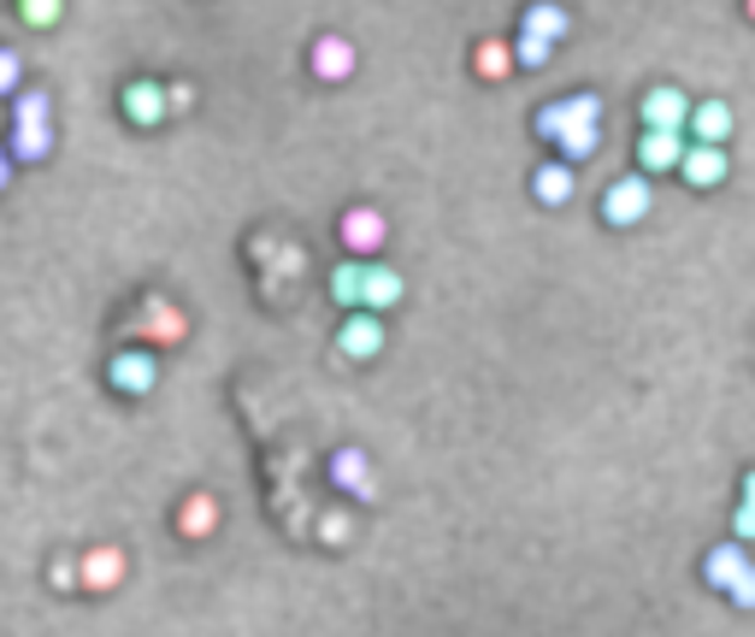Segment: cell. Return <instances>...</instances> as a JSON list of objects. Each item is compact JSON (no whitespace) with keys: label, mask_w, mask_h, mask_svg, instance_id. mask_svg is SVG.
<instances>
[{"label":"cell","mask_w":755,"mask_h":637,"mask_svg":"<svg viewBox=\"0 0 755 637\" xmlns=\"http://www.w3.org/2000/svg\"><path fill=\"white\" fill-rule=\"evenodd\" d=\"M649 207H656V190H649L644 171H632V178H614L602 190V225L626 230V225H644Z\"/></svg>","instance_id":"obj_1"},{"label":"cell","mask_w":755,"mask_h":637,"mask_svg":"<svg viewBox=\"0 0 755 637\" xmlns=\"http://www.w3.org/2000/svg\"><path fill=\"white\" fill-rule=\"evenodd\" d=\"M685 154H691L685 130H644V136H637V171H644V178H667V171H679V166H685Z\"/></svg>","instance_id":"obj_2"},{"label":"cell","mask_w":755,"mask_h":637,"mask_svg":"<svg viewBox=\"0 0 755 637\" xmlns=\"http://www.w3.org/2000/svg\"><path fill=\"white\" fill-rule=\"evenodd\" d=\"M384 242H390V219L378 207H348L343 213V249L355 260H372Z\"/></svg>","instance_id":"obj_3"},{"label":"cell","mask_w":755,"mask_h":637,"mask_svg":"<svg viewBox=\"0 0 755 637\" xmlns=\"http://www.w3.org/2000/svg\"><path fill=\"white\" fill-rule=\"evenodd\" d=\"M107 384L119 389V396H148V389L159 384V366L148 349H119L107 360Z\"/></svg>","instance_id":"obj_4"},{"label":"cell","mask_w":755,"mask_h":637,"mask_svg":"<svg viewBox=\"0 0 755 637\" xmlns=\"http://www.w3.org/2000/svg\"><path fill=\"white\" fill-rule=\"evenodd\" d=\"M337 349H343L348 360H378V354H384V318H378L372 308L348 313L343 330H337Z\"/></svg>","instance_id":"obj_5"},{"label":"cell","mask_w":755,"mask_h":637,"mask_svg":"<svg viewBox=\"0 0 755 637\" xmlns=\"http://www.w3.org/2000/svg\"><path fill=\"white\" fill-rule=\"evenodd\" d=\"M691 107L696 100H685L673 83H656L644 95V130H691Z\"/></svg>","instance_id":"obj_6"},{"label":"cell","mask_w":755,"mask_h":637,"mask_svg":"<svg viewBox=\"0 0 755 637\" xmlns=\"http://www.w3.org/2000/svg\"><path fill=\"white\" fill-rule=\"evenodd\" d=\"M119 107H124V119L136 124V130H148V124H159V119H171V100H166V89H159V83H148V77L124 83Z\"/></svg>","instance_id":"obj_7"},{"label":"cell","mask_w":755,"mask_h":637,"mask_svg":"<svg viewBox=\"0 0 755 637\" xmlns=\"http://www.w3.org/2000/svg\"><path fill=\"white\" fill-rule=\"evenodd\" d=\"M331 484L348 490L355 502H372V496H378V484H372V460H367V448H337V455H331Z\"/></svg>","instance_id":"obj_8"},{"label":"cell","mask_w":755,"mask_h":637,"mask_svg":"<svg viewBox=\"0 0 755 637\" xmlns=\"http://www.w3.org/2000/svg\"><path fill=\"white\" fill-rule=\"evenodd\" d=\"M726 171H732V159H726V148H708V142H691V154H685V166H679V178L691 183V190H720L726 183Z\"/></svg>","instance_id":"obj_9"},{"label":"cell","mask_w":755,"mask_h":637,"mask_svg":"<svg viewBox=\"0 0 755 637\" xmlns=\"http://www.w3.org/2000/svg\"><path fill=\"white\" fill-rule=\"evenodd\" d=\"M313 77L319 83L355 77V41H348V36H319L313 41Z\"/></svg>","instance_id":"obj_10"},{"label":"cell","mask_w":755,"mask_h":637,"mask_svg":"<svg viewBox=\"0 0 755 637\" xmlns=\"http://www.w3.org/2000/svg\"><path fill=\"white\" fill-rule=\"evenodd\" d=\"M531 195L543 201V207H566V201L578 195L573 159H549V166H537V171H531Z\"/></svg>","instance_id":"obj_11"},{"label":"cell","mask_w":755,"mask_h":637,"mask_svg":"<svg viewBox=\"0 0 755 637\" xmlns=\"http://www.w3.org/2000/svg\"><path fill=\"white\" fill-rule=\"evenodd\" d=\"M744 573H750V561H744V543H738V538L703 555V578H708V590H732Z\"/></svg>","instance_id":"obj_12"},{"label":"cell","mask_w":755,"mask_h":637,"mask_svg":"<svg viewBox=\"0 0 755 637\" xmlns=\"http://www.w3.org/2000/svg\"><path fill=\"white\" fill-rule=\"evenodd\" d=\"M726 136H732V107H726V100H696L691 107V142L726 148Z\"/></svg>","instance_id":"obj_13"},{"label":"cell","mask_w":755,"mask_h":637,"mask_svg":"<svg viewBox=\"0 0 755 637\" xmlns=\"http://www.w3.org/2000/svg\"><path fill=\"white\" fill-rule=\"evenodd\" d=\"M77 578H83V590H112L124 578V549H112V543L89 549V555H83V567H77Z\"/></svg>","instance_id":"obj_14"},{"label":"cell","mask_w":755,"mask_h":637,"mask_svg":"<svg viewBox=\"0 0 755 637\" xmlns=\"http://www.w3.org/2000/svg\"><path fill=\"white\" fill-rule=\"evenodd\" d=\"M402 296H408L402 272H396V266H384V260H367V308H372V313H390Z\"/></svg>","instance_id":"obj_15"},{"label":"cell","mask_w":755,"mask_h":637,"mask_svg":"<svg viewBox=\"0 0 755 637\" xmlns=\"http://www.w3.org/2000/svg\"><path fill=\"white\" fill-rule=\"evenodd\" d=\"M136 325H142V337H148V342H178L183 337V313L171 308V301H159V296L142 301Z\"/></svg>","instance_id":"obj_16"},{"label":"cell","mask_w":755,"mask_h":637,"mask_svg":"<svg viewBox=\"0 0 755 637\" xmlns=\"http://www.w3.org/2000/svg\"><path fill=\"white\" fill-rule=\"evenodd\" d=\"M178 531L183 538H213L219 531V502L207 496V490H195V496H183V508H178Z\"/></svg>","instance_id":"obj_17"},{"label":"cell","mask_w":755,"mask_h":637,"mask_svg":"<svg viewBox=\"0 0 755 637\" xmlns=\"http://www.w3.org/2000/svg\"><path fill=\"white\" fill-rule=\"evenodd\" d=\"M519 31H526V36H549V41H566L573 19H566V7H555V0H537V7L519 12Z\"/></svg>","instance_id":"obj_18"},{"label":"cell","mask_w":755,"mask_h":637,"mask_svg":"<svg viewBox=\"0 0 755 637\" xmlns=\"http://www.w3.org/2000/svg\"><path fill=\"white\" fill-rule=\"evenodd\" d=\"M331 296H337L348 313L367 308V260H348V266L331 272Z\"/></svg>","instance_id":"obj_19"},{"label":"cell","mask_w":755,"mask_h":637,"mask_svg":"<svg viewBox=\"0 0 755 637\" xmlns=\"http://www.w3.org/2000/svg\"><path fill=\"white\" fill-rule=\"evenodd\" d=\"M514 65H519V53L507 48V41H478V48H472V71H478L484 83H502Z\"/></svg>","instance_id":"obj_20"},{"label":"cell","mask_w":755,"mask_h":637,"mask_svg":"<svg viewBox=\"0 0 755 637\" xmlns=\"http://www.w3.org/2000/svg\"><path fill=\"white\" fill-rule=\"evenodd\" d=\"M53 148V124H12V159H41Z\"/></svg>","instance_id":"obj_21"},{"label":"cell","mask_w":755,"mask_h":637,"mask_svg":"<svg viewBox=\"0 0 755 637\" xmlns=\"http://www.w3.org/2000/svg\"><path fill=\"white\" fill-rule=\"evenodd\" d=\"M597 142H602V124H573V130H566V136L555 142V148H561V159H573V166H578V159L597 154Z\"/></svg>","instance_id":"obj_22"},{"label":"cell","mask_w":755,"mask_h":637,"mask_svg":"<svg viewBox=\"0 0 755 637\" xmlns=\"http://www.w3.org/2000/svg\"><path fill=\"white\" fill-rule=\"evenodd\" d=\"M514 53H519V65H526V71H543L549 60H555V41H549V36H526V31H519Z\"/></svg>","instance_id":"obj_23"},{"label":"cell","mask_w":755,"mask_h":637,"mask_svg":"<svg viewBox=\"0 0 755 637\" xmlns=\"http://www.w3.org/2000/svg\"><path fill=\"white\" fill-rule=\"evenodd\" d=\"M65 12V0H19V19L31 24V31H53Z\"/></svg>","instance_id":"obj_24"},{"label":"cell","mask_w":755,"mask_h":637,"mask_svg":"<svg viewBox=\"0 0 755 637\" xmlns=\"http://www.w3.org/2000/svg\"><path fill=\"white\" fill-rule=\"evenodd\" d=\"M12 124H53V100L48 95H12Z\"/></svg>","instance_id":"obj_25"},{"label":"cell","mask_w":755,"mask_h":637,"mask_svg":"<svg viewBox=\"0 0 755 637\" xmlns=\"http://www.w3.org/2000/svg\"><path fill=\"white\" fill-rule=\"evenodd\" d=\"M566 119H573V112H566V100H549V107L537 112V136H543V142H561Z\"/></svg>","instance_id":"obj_26"},{"label":"cell","mask_w":755,"mask_h":637,"mask_svg":"<svg viewBox=\"0 0 755 637\" xmlns=\"http://www.w3.org/2000/svg\"><path fill=\"white\" fill-rule=\"evenodd\" d=\"M732 538H738V543H750V538H755V502H738V514H732Z\"/></svg>","instance_id":"obj_27"},{"label":"cell","mask_w":755,"mask_h":637,"mask_svg":"<svg viewBox=\"0 0 755 637\" xmlns=\"http://www.w3.org/2000/svg\"><path fill=\"white\" fill-rule=\"evenodd\" d=\"M19 71H24V65H19V53L7 48V53H0V89H7V95H19Z\"/></svg>","instance_id":"obj_28"},{"label":"cell","mask_w":755,"mask_h":637,"mask_svg":"<svg viewBox=\"0 0 755 637\" xmlns=\"http://www.w3.org/2000/svg\"><path fill=\"white\" fill-rule=\"evenodd\" d=\"M726 597H732L738 608H755V567H750L744 578H738V585H732V590H726Z\"/></svg>","instance_id":"obj_29"},{"label":"cell","mask_w":755,"mask_h":637,"mask_svg":"<svg viewBox=\"0 0 755 637\" xmlns=\"http://www.w3.org/2000/svg\"><path fill=\"white\" fill-rule=\"evenodd\" d=\"M166 100H171V112H189V107H195V89H189V83H171Z\"/></svg>","instance_id":"obj_30"},{"label":"cell","mask_w":755,"mask_h":637,"mask_svg":"<svg viewBox=\"0 0 755 637\" xmlns=\"http://www.w3.org/2000/svg\"><path fill=\"white\" fill-rule=\"evenodd\" d=\"M744 502H755V472H744Z\"/></svg>","instance_id":"obj_31"},{"label":"cell","mask_w":755,"mask_h":637,"mask_svg":"<svg viewBox=\"0 0 755 637\" xmlns=\"http://www.w3.org/2000/svg\"><path fill=\"white\" fill-rule=\"evenodd\" d=\"M744 12H750V19H755V0H744Z\"/></svg>","instance_id":"obj_32"}]
</instances>
